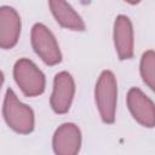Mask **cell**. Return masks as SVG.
<instances>
[{"label": "cell", "mask_w": 155, "mask_h": 155, "mask_svg": "<svg viewBox=\"0 0 155 155\" xmlns=\"http://www.w3.org/2000/svg\"><path fill=\"white\" fill-rule=\"evenodd\" d=\"M30 41L35 53L47 64L56 65L62 61L59 45L52 31L42 23H35L31 28Z\"/></svg>", "instance_id": "4"}, {"label": "cell", "mask_w": 155, "mask_h": 155, "mask_svg": "<svg viewBox=\"0 0 155 155\" xmlns=\"http://www.w3.org/2000/svg\"><path fill=\"white\" fill-rule=\"evenodd\" d=\"M113 39L115 51L121 61L131 59L133 57L134 36L131 19L125 15H119L114 22Z\"/></svg>", "instance_id": "8"}, {"label": "cell", "mask_w": 155, "mask_h": 155, "mask_svg": "<svg viewBox=\"0 0 155 155\" xmlns=\"http://www.w3.org/2000/svg\"><path fill=\"white\" fill-rule=\"evenodd\" d=\"M22 22L18 12L11 6L0 7V48L10 50L18 42Z\"/></svg>", "instance_id": "9"}, {"label": "cell", "mask_w": 155, "mask_h": 155, "mask_svg": "<svg viewBox=\"0 0 155 155\" xmlns=\"http://www.w3.org/2000/svg\"><path fill=\"white\" fill-rule=\"evenodd\" d=\"M75 94V82L68 71L56 74L53 88L50 97V105L56 114H65L70 109Z\"/></svg>", "instance_id": "5"}, {"label": "cell", "mask_w": 155, "mask_h": 155, "mask_svg": "<svg viewBox=\"0 0 155 155\" xmlns=\"http://www.w3.org/2000/svg\"><path fill=\"white\" fill-rule=\"evenodd\" d=\"M48 6L52 16L61 27L75 31L85 30V23L81 16L73 8L70 4L61 0H56V1H50Z\"/></svg>", "instance_id": "10"}, {"label": "cell", "mask_w": 155, "mask_h": 155, "mask_svg": "<svg viewBox=\"0 0 155 155\" xmlns=\"http://www.w3.org/2000/svg\"><path fill=\"white\" fill-rule=\"evenodd\" d=\"M2 116L7 126L17 133L28 134L34 130L35 117L33 109L22 103L12 88H7L6 91L2 104Z\"/></svg>", "instance_id": "1"}, {"label": "cell", "mask_w": 155, "mask_h": 155, "mask_svg": "<svg viewBox=\"0 0 155 155\" xmlns=\"http://www.w3.org/2000/svg\"><path fill=\"white\" fill-rule=\"evenodd\" d=\"M13 78L23 94L27 97H36L45 91L46 79L44 73L28 58H21L15 63Z\"/></svg>", "instance_id": "3"}, {"label": "cell", "mask_w": 155, "mask_h": 155, "mask_svg": "<svg viewBox=\"0 0 155 155\" xmlns=\"http://www.w3.org/2000/svg\"><path fill=\"white\" fill-rule=\"evenodd\" d=\"M2 84H4V74H2V71L0 70V90H1Z\"/></svg>", "instance_id": "12"}, {"label": "cell", "mask_w": 155, "mask_h": 155, "mask_svg": "<svg viewBox=\"0 0 155 155\" xmlns=\"http://www.w3.org/2000/svg\"><path fill=\"white\" fill-rule=\"evenodd\" d=\"M139 71H140V76L144 84L150 90H154L155 87V53L153 50H148L142 54Z\"/></svg>", "instance_id": "11"}, {"label": "cell", "mask_w": 155, "mask_h": 155, "mask_svg": "<svg viewBox=\"0 0 155 155\" xmlns=\"http://www.w3.org/2000/svg\"><path fill=\"white\" fill-rule=\"evenodd\" d=\"M94 99L102 121L104 124H113L117 103V82L113 71L103 70L101 73L96 82Z\"/></svg>", "instance_id": "2"}, {"label": "cell", "mask_w": 155, "mask_h": 155, "mask_svg": "<svg viewBox=\"0 0 155 155\" xmlns=\"http://www.w3.org/2000/svg\"><path fill=\"white\" fill-rule=\"evenodd\" d=\"M127 107L133 119L144 127L151 128L155 125L154 102L139 88L132 87L127 92Z\"/></svg>", "instance_id": "6"}, {"label": "cell", "mask_w": 155, "mask_h": 155, "mask_svg": "<svg viewBox=\"0 0 155 155\" xmlns=\"http://www.w3.org/2000/svg\"><path fill=\"white\" fill-rule=\"evenodd\" d=\"M56 155H78L81 148V131L78 125L65 122L58 126L52 137Z\"/></svg>", "instance_id": "7"}]
</instances>
